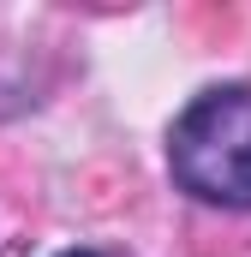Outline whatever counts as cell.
Returning <instances> with one entry per match:
<instances>
[{
	"mask_svg": "<svg viewBox=\"0 0 251 257\" xmlns=\"http://www.w3.org/2000/svg\"><path fill=\"white\" fill-rule=\"evenodd\" d=\"M60 257H114V251H96V245H78V251H60Z\"/></svg>",
	"mask_w": 251,
	"mask_h": 257,
	"instance_id": "7a4b0ae2",
	"label": "cell"
},
{
	"mask_svg": "<svg viewBox=\"0 0 251 257\" xmlns=\"http://www.w3.org/2000/svg\"><path fill=\"white\" fill-rule=\"evenodd\" d=\"M174 186L215 209H251V84L197 90L168 132Z\"/></svg>",
	"mask_w": 251,
	"mask_h": 257,
	"instance_id": "6da1fadb",
	"label": "cell"
}]
</instances>
